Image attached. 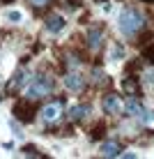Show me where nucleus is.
I'll return each mask as SVG.
<instances>
[{"mask_svg": "<svg viewBox=\"0 0 154 159\" xmlns=\"http://www.w3.org/2000/svg\"><path fill=\"white\" fill-rule=\"evenodd\" d=\"M143 28H145V19H143V14L138 9L129 7V9H124V12L120 14V30H122L126 37L138 35Z\"/></svg>", "mask_w": 154, "mask_h": 159, "instance_id": "nucleus-1", "label": "nucleus"}, {"mask_svg": "<svg viewBox=\"0 0 154 159\" xmlns=\"http://www.w3.org/2000/svg\"><path fill=\"white\" fill-rule=\"evenodd\" d=\"M53 92V79H48V76H37V79H32V83L28 88V99H39V97H46Z\"/></svg>", "mask_w": 154, "mask_h": 159, "instance_id": "nucleus-2", "label": "nucleus"}, {"mask_svg": "<svg viewBox=\"0 0 154 159\" xmlns=\"http://www.w3.org/2000/svg\"><path fill=\"white\" fill-rule=\"evenodd\" d=\"M35 104L32 102H25V99H19L14 104V108H12V113L16 116V120H21V122H32L35 120Z\"/></svg>", "mask_w": 154, "mask_h": 159, "instance_id": "nucleus-3", "label": "nucleus"}, {"mask_svg": "<svg viewBox=\"0 0 154 159\" xmlns=\"http://www.w3.org/2000/svg\"><path fill=\"white\" fill-rule=\"evenodd\" d=\"M62 108H64V102H51V104H46V106L42 108V118H44V122L46 125H55L60 118H62Z\"/></svg>", "mask_w": 154, "mask_h": 159, "instance_id": "nucleus-4", "label": "nucleus"}, {"mask_svg": "<svg viewBox=\"0 0 154 159\" xmlns=\"http://www.w3.org/2000/svg\"><path fill=\"white\" fill-rule=\"evenodd\" d=\"M122 108H124L122 106V99H120L117 95H113V92H111V95L103 97V111H106L108 116H117Z\"/></svg>", "mask_w": 154, "mask_h": 159, "instance_id": "nucleus-5", "label": "nucleus"}, {"mask_svg": "<svg viewBox=\"0 0 154 159\" xmlns=\"http://www.w3.org/2000/svg\"><path fill=\"white\" fill-rule=\"evenodd\" d=\"M25 83H28V69H23V67H21L19 72L14 74V79L9 81L7 90H19V88H23Z\"/></svg>", "mask_w": 154, "mask_h": 159, "instance_id": "nucleus-6", "label": "nucleus"}, {"mask_svg": "<svg viewBox=\"0 0 154 159\" xmlns=\"http://www.w3.org/2000/svg\"><path fill=\"white\" fill-rule=\"evenodd\" d=\"M124 111L129 113V116H134V118H143V116H145V106H143V104L136 99V97H131V99L126 102Z\"/></svg>", "mask_w": 154, "mask_h": 159, "instance_id": "nucleus-7", "label": "nucleus"}, {"mask_svg": "<svg viewBox=\"0 0 154 159\" xmlns=\"http://www.w3.org/2000/svg\"><path fill=\"white\" fill-rule=\"evenodd\" d=\"M64 25L67 23H64V19L60 14H51L46 19V30L48 32H60V30H64Z\"/></svg>", "mask_w": 154, "mask_h": 159, "instance_id": "nucleus-8", "label": "nucleus"}, {"mask_svg": "<svg viewBox=\"0 0 154 159\" xmlns=\"http://www.w3.org/2000/svg\"><path fill=\"white\" fill-rule=\"evenodd\" d=\"M90 113H92V106H90V104H78V106H74V108L69 111V118L74 120V122H78V120H83L85 116H90Z\"/></svg>", "mask_w": 154, "mask_h": 159, "instance_id": "nucleus-9", "label": "nucleus"}, {"mask_svg": "<svg viewBox=\"0 0 154 159\" xmlns=\"http://www.w3.org/2000/svg\"><path fill=\"white\" fill-rule=\"evenodd\" d=\"M101 155L103 157H120L122 155V145H120L117 141H106V143L101 145Z\"/></svg>", "mask_w": 154, "mask_h": 159, "instance_id": "nucleus-10", "label": "nucleus"}, {"mask_svg": "<svg viewBox=\"0 0 154 159\" xmlns=\"http://www.w3.org/2000/svg\"><path fill=\"white\" fill-rule=\"evenodd\" d=\"M64 85H67L69 90H81V88H83V79H81L78 74L69 72V74H64Z\"/></svg>", "mask_w": 154, "mask_h": 159, "instance_id": "nucleus-11", "label": "nucleus"}, {"mask_svg": "<svg viewBox=\"0 0 154 159\" xmlns=\"http://www.w3.org/2000/svg\"><path fill=\"white\" fill-rule=\"evenodd\" d=\"M87 46L90 48H99L101 46V28H92L87 32Z\"/></svg>", "mask_w": 154, "mask_h": 159, "instance_id": "nucleus-12", "label": "nucleus"}, {"mask_svg": "<svg viewBox=\"0 0 154 159\" xmlns=\"http://www.w3.org/2000/svg\"><path fill=\"white\" fill-rule=\"evenodd\" d=\"M103 134H106V125H103V122H99V125H95V127L90 129V139H92V141L103 139Z\"/></svg>", "mask_w": 154, "mask_h": 159, "instance_id": "nucleus-13", "label": "nucleus"}, {"mask_svg": "<svg viewBox=\"0 0 154 159\" xmlns=\"http://www.w3.org/2000/svg\"><path fill=\"white\" fill-rule=\"evenodd\" d=\"M122 88H124L126 92H129V95H136V92H138V81H134V79L129 76V79H124Z\"/></svg>", "mask_w": 154, "mask_h": 159, "instance_id": "nucleus-14", "label": "nucleus"}, {"mask_svg": "<svg viewBox=\"0 0 154 159\" xmlns=\"http://www.w3.org/2000/svg\"><path fill=\"white\" fill-rule=\"evenodd\" d=\"M152 39H154V32L147 30V32H143V35L138 37V42H136V44H138V46H147V44H150Z\"/></svg>", "mask_w": 154, "mask_h": 159, "instance_id": "nucleus-15", "label": "nucleus"}, {"mask_svg": "<svg viewBox=\"0 0 154 159\" xmlns=\"http://www.w3.org/2000/svg\"><path fill=\"white\" fill-rule=\"evenodd\" d=\"M143 56H145V60H150V62L154 65V44H147V46H143Z\"/></svg>", "mask_w": 154, "mask_h": 159, "instance_id": "nucleus-16", "label": "nucleus"}, {"mask_svg": "<svg viewBox=\"0 0 154 159\" xmlns=\"http://www.w3.org/2000/svg\"><path fill=\"white\" fill-rule=\"evenodd\" d=\"M140 120H143V122H145V127L154 129V113H152V111H145V116H143Z\"/></svg>", "mask_w": 154, "mask_h": 159, "instance_id": "nucleus-17", "label": "nucleus"}, {"mask_svg": "<svg viewBox=\"0 0 154 159\" xmlns=\"http://www.w3.org/2000/svg\"><path fill=\"white\" fill-rule=\"evenodd\" d=\"M111 56H113L115 60H117V58H122V56H124V46H120V44H115V46H113V51H111Z\"/></svg>", "mask_w": 154, "mask_h": 159, "instance_id": "nucleus-18", "label": "nucleus"}, {"mask_svg": "<svg viewBox=\"0 0 154 159\" xmlns=\"http://www.w3.org/2000/svg\"><path fill=\"white\" fill-rule=\"evenodd\" d=\"M23 152H25V155H28V157H37V155H39V152H37V148H32V145L23 148Z\"/></svg>", "mask_w": 154, "mask_h": 159, "instance_id": "nucleus-19", "label": "nucleus"}, {"mask_svg": "<svg viewBox=\"0 0 154 159\" xmlns=\"http://www.w3.org/2000/svg\"><path fill=\"white\" fill-rule=\"evenodd\" d=\"M81 5H83L81 0H67V7H69V9H78Z\"/></svg>", "mask_w": 154, "mask_h": 159, "instance_id": "nucleus-20", "label": "nucleus"}, {"mask_svg": "<svg viewBox=\"0 0 154 159\" xmlns=\"http://www.w3.org/2000/svg\"><path fill=\"white\" fill-rule=\"evenodd\" d=\"M7 19L9 21H21V14L19 12H7Z\"/></svg>", "mask_w": 154, "mask_h": 159, "instance_id": "nucleus-21", "label": "nucleus"}, {"mask_svg": "<svg viewBox=\"0 0 154 159\" xmlns=\"http://www.w3.org/2000/svg\"><path fill=\"white\" fill-rule=\"evenodd\" d=\"M30 2L35 5V7H44V5H48L51 0H30Z\"/></svg>", "mask_w": 154, "mask_h": 159, "instance_id": "nucleus-22", "label": "nucleus"}, {"mask_svg": "<svg viewBox=\"0 0 154 159\" xmlns=\"http://www.w3.org/2000/svg\"><path fill=\"white\" fill-rule=\"evenodd\" d=\"M145 79H147V83H154V72H150V74L145 76Z\"/></svg>", "mask_w": 154, "mask_h": 159, "instance_id": "nucleus-23", "label": "nucleus"}, {"mask_svg": "<svg viewBox=\"0 0 154 159\" xmlns=\"http://www.w3.org/2000/svg\"><path fill=\"white\" fill-rule=\"evenodd\" d=\"M2 2H14V0H2Z\"/></svg>", "mask_w": 154, "mask_h": 159, "instance_id": "nucleus-24", "label": "nucleus"}, {"mask_svg": "<svg viewBox=\"0 0 154 159\" xmlns=\"http://www.w3.org/2000/svg\"><path fill=\"white\" fill-rule=\"evenodd\" d=\"M143 2H154V0H143Z\"/></svg>", "mask_w": 154, "mask_h": 159, "instance_id": "nucleus-25", "label": "nucleus"}, {"mask_svg": "<svg viewBox=\"0 0 154 159\" xmlns=\"http://www.w3.org/2000/svg\"><path fill=\"white\" fill-rule=\"evenodd\" d=\"M99 2H106V0H99Z\"/></svg>", "mask_w": 154, "mask_h": 159, "instance_id": "nucleus-26", "label": "nucleus"}]
</instances>
